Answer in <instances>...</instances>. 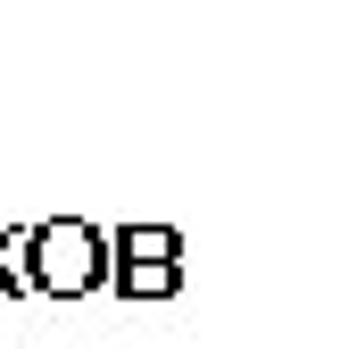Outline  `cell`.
Wrapping results in <instances>:
<instances>
[{
	"label": "cell",
	"instance_id": "obj_1",
	"mask_svg": "<svg viewBox=\"0 0 357 349\" xmlns=\"http://www.w3.org/2000/svg\"><path fill=\"white\" fill-rule=\"evenodd\" d=\"M33 283H42V299H91L108 283V233L84 216L33 225Z\"/></svg>",
	"mask_w": 357,
	"mask_h": 349
},
{
	"label": "cell",
	"instance_id": "obj_2",
	"mask_svg": "<svg viewBox=\"0 0 357 349\" xmlns=\"http://www.w3.org/2000/svg\"><path fill=\"white\" fill-rule=\"evenodd\" d=\"M108 283H116V299H167L183 283V233L175 225H125V233H108Z\"/></svg>",
	"mask_w": 357,
	"mask_h": 349
},
{
	"label": "cell",
	"instance_id": "obj_3",
	"mask_svg": "<svg viewBox=\"0 0 357 349\" xmlns=\"http://www.w3.org/2000/svg\"><path fill=\"white\" fill-rule=\"evenodd\" d=\"M0 291L8 299H33L42 283H33V225H8L0 233Z\"/></svg>",
	"mask_w": 357,
	"mask_h": 349
}]
</instances>
